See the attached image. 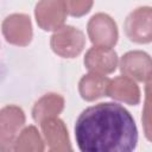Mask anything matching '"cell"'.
Wrapping results in <instances>:
<instances>
[{
	"instance_id": "1",
	"label": "cell",
	"mask_w": 152,
	"mask_h": 152,
	"mask_svg": "<svg viewBox=\"0 0 152 152\" xmlns=\"http://www.w3.org/2000/svg\"><path fill=\"white\" fill-rule=\"evenodd\" d=\"M75 138L82 152H131L138 144V128L121 104L101 102L80 114Z\"/></svg>"
},
{
	"instance_id": "12",
	"label": "cell",
	"mask_w": 152,
	"mask_h": 152,
	"mask_svg": "<svg viewBox=\"0 0 152 152\" xmlns=\"http://www.w3.org/2000/svg\"><path fill=\"white\" fill-rule=\"evenodd\" d=\"M109 81L110 80L107 76L97 72L84 75L78 82V91L81 97L91 102L102 96H106Z\"/></svg>"
},
{
	"instance_id": "13",
	"label": "cell",
	"mask_w": 152,
	"mask_h": 152,
	"mask_svg": "<svg viewBox=\"0 0 152 152\" xmlns=\"http://www.w3.org/2000/svg\"><path fill=\"white\" fill-rule=\"evenodd\" d=\"M64 109V97L57 93H48L36 101L32 108V118L40 124L49 118L58 116Z\"/></svg>"
},
{
	"instance_id": "10",
	"label": "cell",
	"mask_w": 152,
	"mask_h": 152,
	"mask_svg": "<svg viewBox=\"0 0 152 152\" xmlns=\"http://www.w3.org/2000/svg\"><path fill=\"white\" fill-rule=\"evenodd\" d=\"M83 62L89 71L107 75L115 71L118 66V55L112 48L95 45L86 52Z\"/></svg>"
},
{
	"instance_id": "14",
	"label": "cell",
	"mask_w": 152,
	"mask_h": 152,
	"mask_svg": "<svg viewBox=\"0 0 152 152\" xmlns=\"http://www.w3.org/2000/svg\"><path fill=\"white\" fill-rule=\"evenodd\" d=\"M44 150V140L37 127L32 125L20 131L13 145V151L15 152H43Z\"/></svg>"
},
{
	"instance_id": "8",
	"label": "cell",
	"mask_w": 152,
	"mask_h": 152,
	"mask_svg": "<svg viewBox=\"0 0 152 152\" xmlns=\"http://www.w3.org/2000/svg\"><path fill=\"white\" fill-rule=\"evenodd\" d=\"M44 142L51 152H71L72 147L69 139L68 128L58 116L45 119L40 122Z\"/></svg>"
},
{
	"instance_id": "5",
	"label": "cell",
	"mask_w": 152,
	"mask_h": 152,
	"mask_svg": "<svg viewBox=\"0 0 152 152\" xmlns=\"http://www.w3.org/2000/svg\"><path fill=\"white\" fill-rule=\"evenodd\" d=\"M87 32L90 42L96 46L112 48L116 44L119 38L116 23L106 13L94 14L88 21Z\"/></svg>"
},
{
	"instance_id": "11",
	"label": "cell",
	"mask_w": 152,
	"mask_h": 152,
	"mask_svg": "<svg viewBox=\"0 0 152 152\" xmlns=\"http://www.w3.org/2000/svg\"><path fill=\"white\" fill-rule=\"evenodd\" d=\"M107 95L131 106H135L140 102V89L138 84L127 76H118L110 80Z\"/></svg>"
},
{
	"instance_id": "6",
	"label": "cell",
	"mask_w": 152,
	"mask_h": 152,
	"mask_svg": "<svg viewBox=\"0 0 152 152\" xmlns=\"http://www.w3.org/2000/svg\"><path fill=\"white\" fill-rule=\"evenodd\" d=\"M1 30L7 43L12 45L26 46L32 40V23L27 14L13 13L7 15L2 21Z\"/></svg>"
},
{
	"instance_id": "7",
	"label": "cell",
	"mask_w": 152,
	"mask_h": 152,
	"mask_svg": "<svg viewBox=\"0 0 152 152\" xmlns=\"http://www.w3.org/2000/svg\"><path fill=\"white\" fill-rule=\"evenodd\" d=\"M66 14L63 0H39L34 8L36 21L44 31H55L63 26Z\"/></svg>"
},
{
	"instance_id": "9",
	"label": "cell",
	"mask_w": 152,
	"mask_h": 152,
	"mask_svg": "<svg viewBox=\"0 0 152 152\" xmlns=\"http://www.w3.org/2000/svg\"><path fill=\"white\" fill-rule=\"evenodd\" d=\"M151 57L148 53L133 50L126 52L120 61V71L138 82H150L151 80Z\"/></svg>"
},
{
	"instance_id": "15",
	"label": "cell",
	"mask_w": 152,
	"mask_h": 152,
	"mask_svg": "<svg viewBox=\"0 0 152 152\" xmlns=\"http://www.w3.org/2000/svg\"><path fill=\"white\" fill-rule=\"evenodd\" d=\"M66 12L72 17H82L87 14L94 4V0H63Z\"/></svg>"
},
{
	"instance_id": "2",
	"label": "cell",
	"mask_w": 152,
	"mask_h": 152,
	"mask_svg": "<svg viewBox=\"0 0 152 152\" xmlns=\"http://www.w3.org/2000/svg\"><path fill=\"white\" fill-rule=\"evenodd\" d=\"M84 33L71 25H63L55 30L50 38V46L52 51L63 58H75L84 49Z\"/></svg>"
},
{
	"instance_id": "3",
	"label": "cell",
	"mask_w": 152,
	"mask_h": 152,
	"mask_svg": "<svg viewBox=\"0 0 152 152\" xmlns=\"http://www.w3.org/2000/svg\"><path fill=\"white\" fill-rule=\"evenodd\" d=\"M24 125L25 113L20 107L8 104L0 109V151H13L14 141Z\"/></svg>"
},
{
	"instance_id": "4",
	"label": "cell",
	"mask_w": 152,
	"mask_h": 152,
	"mask_svg": "<svg viewBox=\"0 0 152 152\" xmlns=\"http://www.w3.org/2000/svg\"><path fill=\"white\" fill-rule=\"evenodd\" d=\"M124 28L131 42L148 44L152 40V8L141 6L133 10L125 19Z\"/></svg>"
}]
</instances>
